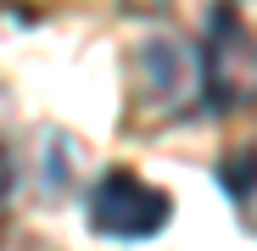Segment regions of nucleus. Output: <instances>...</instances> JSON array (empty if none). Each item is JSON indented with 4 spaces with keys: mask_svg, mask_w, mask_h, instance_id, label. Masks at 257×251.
Wrapping results in <instances>:
<instances>
[{
    "mask_svg": "<svg viewBox=\"0 0 257 251\" xmlns=\"http://www.w3.org/2000/svg\"><path fill=\"white\" fill-rule=\"evenodd\" d=\"M224 184H229V195H235V212L257 229V151H235L229 162H224Z\"/></svg>",
    "mask_w": 257,
    "mask_h": 251,
    "instance_id": "nucleus-3",
    "label": "nucleus"
},
{
    "mask_svg": "<svg viewBox=\"0 0 257 251\" xmlns=\"http://www.w3.org/2000/svg\"><path fill=\"white\" fill-rule=\"evenodd\" d=\"M140 62H146V78H151V95H157L162 106L185 101V95H190V84L201 78V73H196L201 62H196L185 45H174V39H151Z\"/></svg>",
    "mask_w": 257,
    "mask_h": 251,
    "instance_id": "nucleus-2",
    "label": "nucleus"
},
{
    "mask_svg": "<svg viewBox=\"0 0 257 251\" xmlns=\"http://www.w3.org/2000/svg\"><path fill=\"white\" fill-rule=\"evenodd\" d=\"M90 223L112 240H146L168 223V195L135 173H106L90 201Z\"/></svg>",
    "mask_w": 257,
    "mask_h": 251,
    "instance_id": "nucleus-1",
    "label": "nucleus"
},
{
    "mask_svg": "<svg viewBox=\"0 0 257 251\" xmlns=\"http://www.w3.org/2000/svg\"><path fill=\"white\" fill-rule=\"evenodd\" d=\"M0 190H6V162H0Z\"/></svg>",
    "mask_w": 257,
    "mask_h": 251,
    "instance_id": "nucleus-4",
    "label": "nucleus"
}]
</instances>
